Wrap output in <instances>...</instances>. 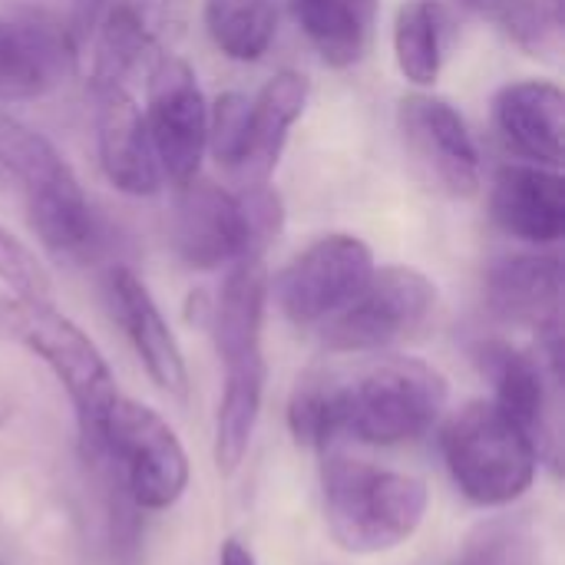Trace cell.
<instances>
[{
    "instance_id": "cell-1",
    "label": "cell",
    "mask_w": 565,
    "mask_h": 565,
    "mask_svg": "<svg viewBox=\"0 0 565 565\" xmlns=\"http://www.w3.org/2000/svg\"><path fill=\"white\" fill-rule=\"evenodd\" d=\"M324 523L338 550L351 556H381L424 526L430 490L420 477L351 460L338 447L321 454Z\"/></svg>"
},
{
    "instance_id": "cell-2",
    "label": "cell",
    "mask_w": 565,
    "mask_h": 565,
    "mask_svg": "<svg viewBox=\"0 0 565 565\" xmlns=\"http://www.w3.org/2000/svg\"><path fill=\"white\" fill-rule=\"evenodd\" d=\"M440 450L454 487L483 510H500L526 497L543 463L523 427L490 397L467 401L444 424Z\"/></svg>"
},
{
    "instance_id": "cell-3",
    "label": "cell",
    "mask_w": 565,
    "mask_h": 565,
    "mask_svg": "<svg viewBox=\"0 0 565 565\" xmlns=\"http://www.w3.org/2000/svg\"><path fill=\"white\" fill-rule=\"evenodd\" d=\"M10 324L23 348L33 351L66 391L83 454L89 460L106 457V430L119 401V387L96 341L73 318L56 311L53 301L17 298L10 308Z\"/></svg>"
},
{
    "instance_id": "cell-4",
    "label": "cell",
    "mask_w": 565,
    "mask_h": 565,
    "mask_svg": "<svg viewBox=\"0 0 565 565\" xmlns=\"http://www.w3.org/2000/svg\"><path fill=\"white\" fill-rule=\"evenodd\" d=\"M450 401L447 377L420 358H384L344 381L348 437L367 447H404L424 440Z\"/></svg>"
},
{
    "instance_id": "cell-5",
    "label": "cell",
    "mask_w": 565,
    "mask_h": 565,
    "mask_svg": "<svg viewBox=\"0 0 565 565\" xmlns=\"http://www.w3.org/2000/svg\"><path fill=\"white\" fill-rule=\"evenodd\" d=\"M440 291L437 285L407 265L374 268L358 298L321 324V344L331 354H371L391 344L417 338L434 311Z\"/></svg>"
},
{
    "instance_id": "cell-6",
    "label": "cell",
    "mask_w": 565,
    "mask_h": 565,
    "mask_svg": "<svg viewBox=\"0 0 565 565\" xmlns=\"http://www.w3.org/2000/svg\"><path fill=\"white\" fill-rule=\"evenodd\" d=\"M106 457L122 467L126 493L146 513L172 510L189 490L192 467L179 434L159 411L136 397L119 394L109 414Z\"/></svg>"
},
{
    "instance_id": "cell-7",
    "label": "cell",
    "mask_w": 565,
    "mask_h": 565,
    "mask_svg": "<svg viewBox=\"0 0 565 565\" xmlns=\"http://www.w3.org/2000/svg\"><path fill=\"white\" fill-rule=\"evenodd\" d=\"M374 268L377 265L367 242L348 232H334L301 248L275 275V281H268V295H275L281 315L291 324L321 328L358 298Z\"/></svg>"
},
{
    "instance_id": "cell-8",
    "label": "cell",
    "mask_w": 565,
    "mask_h": 565,
    "mask_svg": "<svg viewBox=\"0 0 565 565\" xmlns=\"http://www.w3.org/2000/svg\"><path fill=\"white\" fill-rule=\"evenodd\" d=\"M142 119L162 179L172 185L195 179L209 149V103L182 56L166 53L152 63Z\"/></svg>"
},
{
    "instance_id": "cell-9",
    "label": "cell",
    "mask_w": 565,
    "mask_h": 565,
    "mask_svg": "<svg viewBox=\"0 0 565 565\" xmlns=\"http://www.w3.org/2000/svg\"><path fill=\"white\" fill-rule=\"evenodd\" d=\"M397 129L414 172L447 199H470L480 189V149L457 106L434 93H407L397 106Z\"/></svg>"
},
{
    "instance_id": "cell-10",
    "label": "cell",
    "mask_w": 565,
    "mask_h": 565,
    "mask_svg": "<svg viewBox=\"0 0 565 565\" xmlns=\"http://www.w3.org/2000/svg\"><path fill=\"white\" fill-rule=\"evenodd\" d=\"M182 23L185 0H109L89 36V86H126L139 70H152V63L166 56V43L179 36Z\"/></svg>"
},
{
    "instance_id": "cell-11",
    "label": "cell",
    "mask_w": 565,
    "mask_h": 565,
    "mask_svg": "<svg viewBox=\"0 0 565 565\" xmlns=\"http://www.w3.org/2000/svg\"><path fill=\"white\" fill-rule=\"evenodd\" d=\"M175 189L179 192L172 202L169 242L182 265L195 271H215L222 265L248 258L242 205L235 192L199 175Z\"/></svg>"
},
{
    "instance_id": "cell-12",
    "label": "cell",
    "mask_w": 565,
    "mask_h": 565,
    "mask_svg": "<svg viewBox=\"0 0 565 565\" xmlns=\"http://www.w3.org/2000/svg\"><path fill=\"white\" fill-rule=\"evenodd\" d=\"M487 308L516 328H530L550 351V367L559 377L563 331V265L556 255H510L487 271Z\"/></svg>"
},
{
    "instance_id": "cell-13",
    "label": "cell",
    "mask_w": 565,
    "mask_h": 565,
    "mask_svg": "<svg viewBox=\"0 0 565 565\" xmlns=\"http://www.w3.org/2000/svg\"><path fill=\"white\" fill-rule=\"evenodd\" d=\"M76 60L79 50L36 7L0 13V103L53 93L76 70Z\"/></svg>"
},
{
    "instance_id": "cell-14",
    "label": "cell",
    "mask_w": 565,
    "mask_h": 565,
    "mask_svg": "<svg viewBox=\"0 0 565 565\" xmlns=\"http://www.w3.org/2000/svg\"><path fill=\"white\" fill-rule=\"evenodd\" d=\"M477 364L483 377L493 384V404L523 427L533 440L540 460L559 467V430L553 424V401H550V374L540 358L507 344V341H483L477 348Z\"/></svg>"
},
{
    "instance_id": "cell-15",
    "label": "cell",
    "mask_w": 565,
    "mask_h": 565,
    "mask_svg": "<svg viewBox=\"0 0 565 565\" xmlns=\"http://www.w3.org/2000/svg\"><path fill=\"white\" fill-rule=\"evenodd\" d=\"M106 288H109L113 315H116L119 328L126 331V338H129L139 364L146 367L149 381L162 394L185 401L189 397V364H185V354H182L162 308L156 305L152 291L126 265H116L109 271Z\"/></svg>"
},
{
    "instance_id": "cell-16",
    "label": "cell",
    "mask_w": 565,
    "mask_h": 565,
    "mask_svg": "<svg viewBox=\"0 0 565 565\" xmlns=\"http://www.w3.org/2000/svg\"><path fill=\"white\" fill-rule=\"evenodd\" d=\"M96 99V149L99 169L113 189L122 195H156L162 189V172L146 132L142 109L126 86L93 89Z\"/></svg>"
},
{
    "instance_id": "cell-17",
    "label": "cell",
    "mask_w": 565,
    "mask_h": 565,
    "mask_svg": "<svg viewBox=\"0 0 565 565\" xmlns=\"http://www.w3.org/2000/svg\"><path fill=\"white\" fill-rule=\"evenodd\" d=\"M497 228L526 245H556L565 232V182L559 169L536 162L500 166L490 189Z\"/></svg>"
},
{
    "instance_id": "cell-18",
    "label": "cell",
    "mask_w": 565,
    "mask_h": 565,
    "mask_svg": "<svg viewBox=\"0 0 565 565\" xmlns=\"http://www.w3.org/2000/svg\"><path fill=\"white\" fill-rule=\"evenodd\" d=\"M23 215L30 232L40 238V245L60 258L86 255L96 238V218L93 205L70 169L66 159H56L43 175H36L20 195Z\"/></svg>"
},
{
    "instance_id": "cell-19",
    "label": "cell",
    "mask_w": 565,
    "mask_h": 565,
    "mask_svg": "<svg viewBox=\"0 0 565 565\" xmlns=\"http://www.w3.org/2000/svg\"><path fill=\"white\" fill-rule=\"evenodd\" d=\"M563 89L550 79H520L497 93L493 122L500 139L536 166L559 169L563 162Z\"/></svg>"
},
{
    "instance_id": "cell-20",
    "label": "cell",
    "mask_w": 565,
    "mask_h": 565,
    "mask_svg": "<svg viewBox=\"0 0 565 565\" xmlns=\"http://www.w3.org/2000/svg\"><path fill=\"white\" fill-rule=\"evenodd\" d=\"M308 93H311L308 76H301L295 70H281L252 99L248 149H245L242 162L232 172L238 189L265 185L275 175L278 159H281L285 146H288V132H291V126L301 119V113L308 106Z\"/></svg>"
},
{
    "instance_id": "cell-21",
    "label": "cell",
    "mask_w": 565,
    "mask_h": 565,
    "mask_svg": "<svg viewBox=\"0 0 565 565\" xmlns=\"http://www.w3.org/2000/svg\"><path fill=\"white\" fill-rule=\"evenodd\" d=\"M268 268L265 258H238L228 265V275L212 305V338L222 364H242L265 358L262 328L268 305Z\"/></svg>"
},
{
    "instance_id": "cell-22",
    "label": "cell",
    "mask_w": 565,
    "mask_h": 565,
    "mask_svg": "<svg viewBox=\"0 0 565 565\" xmlns=\"http://www.w3.org/2000/svg\"><path fill=\"white\" fill-rule=\"evenodd\" d=\"M288 10L318 56L334 70H348L371 50L381 0H288Z\"/></svg>"
},
{
    "instance_id": "cell-23",
    "label": "cell",
    "mask_w": 565,
    "mask_h": 565,
    "mask_svg": "<svg viewBox=\"0 0 565 565\" xmlns=\"http://www.w3.org/2000/svg\"><path fill=\"white\" fill-rule=\"evenodd\" d=\"M265 384H268L265 358H252L225 367V387L215 411V444H212L215 470L222 477H235L252 450L262 420Z\"/></svg>"
},
{
    "instance_id": "cell-24",
    "label": "cell",
    "mask_w": 565,
    "mask_h": 565,
    "mask_svg": "<svg viewBox=\"0 0 565 565\" xmlns=\"http://www.w3.org/2000/svg\"><path fill=\"white\" fill-rule=\"evenodd\" d=\"M447 10L440 0H404L394 17V56L407 83L427 89L444 70Z\"/></svg>"
},
{
    "instance_id": "cell-25",
    "label": "cell",
    "mask_w": 565,
    "mask_h": 565,
    "mask_svg": "<svg viewBox=\"0 0 565 565\" xmlns=\"http://www.w3.org/2000/svg\"><path fill=\"white\" fill-rule=\"evenodd\" d=\"M288 430L298 447L334 450L348 437L344 427V381L324 371L305 374L288 401Z\"/></svg>"
},
{
    "instance_id": "cell-26",
    "label": "cell",
    "mask_w": 565,
    "mask_h": 565,
    "mask_svg": "<svg viewBox=\"0 0 565 565\" xmlns=\"http://www.w3.org/2000/svg\"><path fill=\"white\" fill-rule=\"evenodd\" d=\"M202 20L212 43L238 63L262 60L278 33L275 0H205Z\"/></svg>"
},
{
    "instance_id": "cell-27",
    "label": "cell",
    "mask_w": 565,
    "mask_h": 565,
    "mask_svg": "<svg viewBox=\"0 0 565 565\" xmlns=\"http://www.w3.org/2000/svg\"><path fill=\"white\" fill-rule=\"evenodd\" d=\"M497 17L523 53L536 60H559L565 43L563 0H507Z\"/></svg>"
},
{
    "instance_id": "cell-28",
    "label": "cell",
    "mask_w": 565,
    "mask_h": 565,
    "mask_svg": "<svg viewBox=\"0 0 565 565\" xmlns=\"http://www.w3.org/2000/svg\"><path fill=\"white\" fill-rule=\"evenodd\" d=\"M56 159L60 152L43 132L0 113V192L20 195Z\"/></svg>"
},
{
    "instance_id": "cell-29",
    "label": "cell",
    "mask_w": 565,
    "mask_h": 565,
    "mask_svg": "<svg viewBox=\"0 0 565 565\" xmlns=\"http://www.w3.org/2000/svg\"><path fill=\"white\" fill-rule=\"evenodd\" d=\"M248 129H252V99L242 93H222L209 106V152L235 172L248 149Z\"/></svg>"
},
{
    "instance_id": "cell-30",
    "label": "cell",
    "mask_w": 565,
    "mask_h": 565,
    "mask_svg": "<svg viewBox=\"0 0 565 565\" xmlns=\"http://www.w3.org/2000/svg\"><path fill=\"white\" fill-rule=\"evenodd\" d=\"M0 281L20 301H53V281L43 262L0 225Z\"/></svg>"
},
{
    "instance_id": "cell-31",
    "label": "cell",
    "mask_w": 565,
    "mask_h": 565,
    "mask_svg": "<svg viewBox=\"0 0 565 565\" xmlns=\"http://www.w3.org/2000/svg\"><path fill=\"white\" fill-rule=\"evenodd\" d=\"M235 195H238V205H242L248 258H265V252L271 248V242L285 228V202L268 182L252 185V189H238Z\"/></svg>"
},
{
    "instance_id": "cell-32",
    "label": "cell",
    "mask_w": 565,
    "mask_h": 565,
    "mask_svg": "<svg viewBox=\"0 0 565 565\" xmlns=\"http://www.w3.org/2000/svg\"><path fill=\"white\" fill-rule=\"evenodd\" d=\"M106 7H109V0H40L36 3V10L43 17H50L79 53L89 43Z\"/></svg>"
},
{
    "instance_id": "cell-33",
    "label": "cell",
    "mask_w": 565,
    "mask_h": 565,
    "mask_svg": "<svg viewBox=\"0 0 565 565\" xmlns=\"http://www.w3.org/2000/svg\"><path fill=\"white\" fill-rule=\"evenodd\" d=\"M218 565H258L255 553L238 543V540H225L222 543V553H218Z\"/></svg>"
},
{
    "instance_id": "cell-34",
    "label": "cell",
    "mask_w": 565,
    "mask_h": 565,
    "mask_svg": "<svg viewBox=\"0 0 565 565\" xmlns=\"http://www.w3.org/2000/svg\"><path fill=\"white\" fill-rule=\"evenodd\" d=\"M454 3L470 13H480V17H497L507 7V0H454Z\"/></svg>"
},
{
    "instance_id": "cell-35",
    "label": "cell",
    "mask_w": 565,
    "mask_h": 565,
    "mask_svg": "<svg viewBox=\"0 0 565 565\" xmlns=\"http://www.w3.org/2000/svg\"><path fill=\"white\" fill-rule=\"evenodd\" d=\"M460 565H470V563H460Z\"/></svg>"
}]
</instances>
